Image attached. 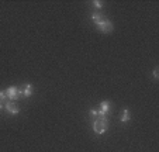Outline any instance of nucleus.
Segmentation results:
<instances>
[{"mask_svg": "<svg viewBox=\"0 0 159 152\" xmlns=\"http://www.w3.org/2000/svg\"><path fill=\"white\" fill-rule=\"evenodd\" d=\"M107 126H109V122H107L106 117H97L93 122V130H94L96 134H104L107 130Z\"/></svg>", "mask_w": 159, "mask_h": 152, "instance_id": "nucleus-1", "label": "nucleus"}, {"mask_svg": "<svg viewBox=\"0 0 159 152\" xmlns=\"http://www.w3.org/2000/svg\"><path fill=\"white\" fill-rule=\"evenodd\" d=\"M99 30L101 31L103 34H109L113 31V24H111V21L107 20V18H104V21H103L101 24H99Z\"/></svg>", "mask_w": 159, "mask_h": 152, "instance_id": "nucleus-2", "label": "nucleus"}, {"mask_svg": "<svg viewBox=\"0 0 159 152\" xmlns=\"http://www.w3.org/2000/svg\"><path fill=\"white\" fill-rule=\"evenodd\" d=\"M6 94H7V97L10 99V102H14V100H17L18 97H20V90L17 89V87L11 86L6 90Z\"/></svg>", "mask_w": 159, "mask_h": 152, "instance_id": "nucleus-3", "label": "nucleus"}, {"mask_svg": "<svg viewBox=\"0 0 159 152\" xmlns=\"http://www.w3.org/2000/svg\"><path fill=\"white\" fill-rule=\"evenodd\" d=\"M4 109H6L7 113H10V114H17V113L20 111V107L17 106L14 102H7L6 106H4Z\"/></svg>", "mask_w": 159, "mask_h": 152, "instance_id": "nucleus-4", "label": "nucleus"}, {"mask_svg": "<svg viewBox=\"0 0 159 152\" xmlns=\"http://www.w3.org/2000/svg\"><path fill=\"white\" fill-rule=\"evenodd\" d=\"M110 110V103L109 102H103L100 103V110H99V117H106V114Z\"/></svg>", "mask_w": 159, "mask_h": 152, "instance_id": "nucleus-5", "label": "nucleus"}, {"mask_svg": "<svg viewBox=\"0 0 159 152\" xmlns=\"http://www.w3.org/2000/svg\"><path fill=\"white\" fill-rule=\"evenodd\" d=\"M31 93H33V86H31L30 83H27L26 87L23 89V92H20V96H24V97H30Z\"/></svg>", "mask_w": 159, "mask_h": 152, "instance_id": "nucleus-6", "label": "nucleus"}, {"mask_svg": "<svg viewBox=\"0 0 159 152\" xmlns=\"http://www.w3.org/2000/svg\"><path fill=\"white\" fill-rule=\"evenodd\" d=\"M104 18H106V17L103 16V14H100V13H93L92 14V20L94 21L97 26H99V24H101L103 21H104Z\"/></svg>", "mask_w": 159, "mask_h": 152, "instance_id": "nucleus-7", "label": "nucleus"}, {"mask_svg": "<svg viewBox=\"0 0 159 152\" xmlns=\"http://www.w3.org/2000/svg\"><path fill=\"white\" fill-rule=\"evenodd\" d=\"M120 120H121L123 122L128 121V120H129V111H128V110H124L123 114H121V118H120Z\"/></svg>", "mask_w": 159, "mask_h": 152, "instance_id": "nucleus-8", "label": "nucleus"}, {"mask_svg": "<svg viewBox=\"0 0 159 152\" xmlns=\"http://www.w3.org/2000/svg\"><path fill=\"white\" fill-rule=\"evenodd\" d=\"M90 116L92 117H99V111H97V110H90Z\"/></svg>", "mask_w": 159, "mask_h": 152, "instance_id": "nucleus-9", "label": "nucleus"}, {"mask_svg": "<svg viewBox=\"0 0 159 152\" xmlns=\"http://www.w3.org/2000/svg\"><path fill=\"white\" fill-rule=\"evenodd\" d=\"M6 97H7L6 92H0V102H3V100H6Z\"/></svg>", "mask_w": 159, "mask_h": 152, "instance_id": "nucleus-10", "label": "nucleus"}, {"mask_svg": "<svg viewBox=\"0 0 159 152\" xmlns=\"http://www.w3.org/2000/svg\"><path fill=\"white\" fill-rule=\"evenodd\" d=\"M93 4H94V7H97V9H101V7H103L101 2H93Z\"/></svg>", "mask_w": 159, "mask_h": 152, "instance_id": "nucleus-11", "label": "nucleus"}, {"mask_svg": "<svg viewBox=\"0 0 159 152\" xmlns=\"http://www.w3.org/2000/svg\"><path fill=\"white\" fill-rule=\"evenodd\" d=\"M159 70H158V68H155V69H153V78H155V79H158L159 78Z\"/></svg>", "mask_w": 159, "mask_h": 152, "instance_id": "nucleus-12", "label": "nucleus"}, {"mask_svg": "<svg viewBox=\"0 0 159 152\" xmlns=\"http://www.w3.org/2000/svg\"><path fill=\"white\" fill-rule=\"evenodd\" d=\"M3 109V104H2V102H0V110Z\"/></svg>", "mask_w": 159, "mask_h": 152, "instance_id": "nucleus-13", "label": "nucleus"}]
</instances>
